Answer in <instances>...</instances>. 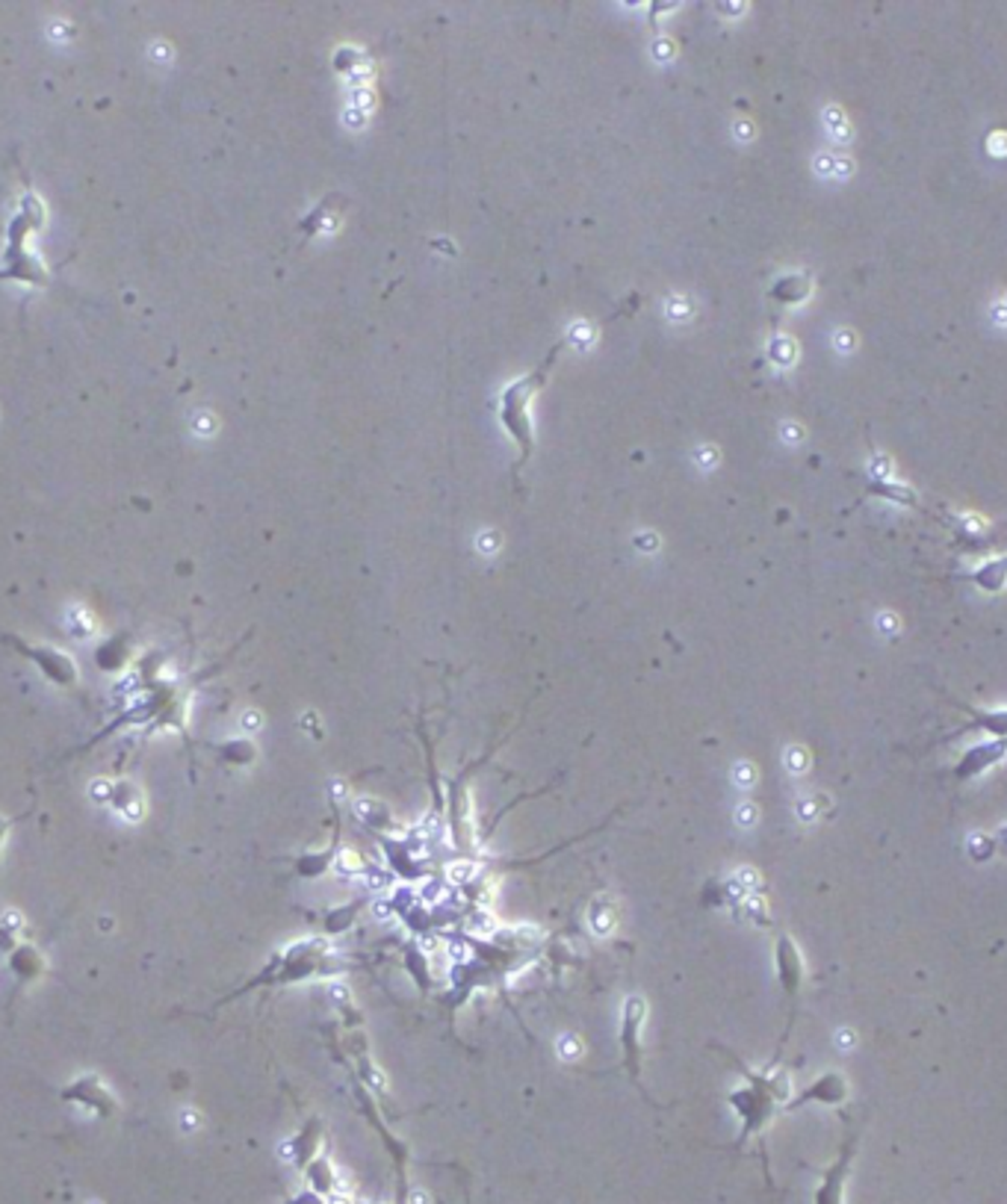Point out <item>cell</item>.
<instances>
[{"label":"cell","mask_w":1007,"mask_h":1204,"mask_svg":"<svg viewBox=\"0 0 1007 1204\" xmlns=\"http://www.w3.org/2000/svg\"><path fill=\"white\" fill-rule=\"evenodd\" d=\"M414 1202H417V1204H426V1196H423V1193H414Z\"/></svg>","instance_id":"ac0fdd59"},{"label":"cell","mask_w":1007,"mask_h":1204,"mask_svg":"<svg viewBox=\"0 0 1007 1204\" xmlns=\"http://www.w3.org/2000/svg\"><path fill=\"white\" fill-rule=\"evenodd\" d=\"M580 1051H582V1048H580V1042H577L574 1036H562V1039H559V1057H562V1060H577Z\"/></svg>","instance_id":"30bf717a"},{"label":"cell","mask_w":1007,"mask_h":1204,"mask_svg":"<svg viewBox=\"0 0 1007 1204\" xmlns=\"http://www.w3.org/2000/svg\"><path fill=\"white\" fill-rule=\"evenodd\" d=\"M845 1095H848V1084H845V1078H839V1075H824L821 1081H815L813 1084V1090L801 1098V1101H810V1098H815V1101H827V1104H842L845 1101Z\"/></svg>","instance_id":"9c48e42d"},{"label":"cell","mask_w":1007,"mask_h":1204,"mask_svg":"<svg viewBox=\"0 0 1007 1204\" xmlns=\"http://www.w3.org/2000/svg\"><path fill=\"white\" fill-rule=\"evenodd\" d=\"M9 833H12V821H9V818H0V857H3V848H6Z\"/></svg>","instance_id":"7c38bea8"},{"label":"cell","mask_w":1007,"mask_h":1204,"mask_svg":"<svg viewBox=\"0 0 1007 1204\" xmlns=\"http://www.w3.org/2000/svg\"><path fill=\"white\" fill-rule=\"evenodd\" d=\"M44 228V207L33 192H24L15 216L6 228V243L0 255V284L18 281L27 287H44L47 269L33 252V237Z\"/></svg>","instance_id":"6da1fadb"},{"label":"cell","mask_w":1007,"mask_h":1204,"mask_svg":"<svg viewBox=\"0 0 1007 1204\" xmlns=\"http://www.w3.org/2000/svg\"><path fill=\"white\" fill-rule=\"evenodd\" d=\"M59 1098L68 1101V1104H77V1107H83V1110L101 1116V1119H113V1116L118 1113V1107H121L118 1098H116V1092H113L98 1075H92V1072H83V1075L71 1078V1081L59 1090Z\"/></svg>","instance_id":"3957f363"},{"label":"cell","mask_w":1007,"mask_h":1204,"mask_svg":"<svg viewBox=\"0 0 1007 1204\" xmlns=\"http://www.w3.org/2000/svg\"><path fill=\"white\" fill-rule=\"evenodd\" d=\"M851 1158H854V1140H851V1146L842 1152L839 1164L830 1169V1175H827L824 1187H821V1190H818V1196H815V1204H842V1184H845V1175H848Z\"/></svg>","instance_id":"8992f818"},{"label":"cell","mask_w":1007,"mask_h":1204,"mask_svg":"<svg viewBox=\"0 0 1007 1204\" xmlns=\"http://www.w3.org/2000/svg\"><path fill=\"white\" fill-rule=\"evenodd\" d=\"M449 953H452V956H461V959H467V956H470V950H467L464 944H452V947H449Z\"/></svg>","instance_id":"5bb4252c"},{"label":"cell","mask_w":1007,"mask_h":1204,"mask_svg":"<svg viewBox=\"0 0 1007 1204\" xmlns=\"http://www.w3.org/2000/svg\"><path fill=\"white\" fill-rule=\"evenodd\" d=\"M6 968H9L15 986L24 989V986L39 983V980L47 974V956H44L33 941H24V939H21L18 944H12V947L6 950Z\"/></svg>","instance_id":"277c9868"},{"label":"cell","mask_w":1007,"mask_h":1204,"mask_svg":"<svg viewBox=\"0 0 1007 1204\" xmlns=\"http://www.w3.org/2000/svg\"><path fill=\"white\" fill-rule=\"evenodd\" d=\"M375 915H381V918H384V915H387V906H384V903H378V906H375Z\"/></svg>","instance_id":"e0dca14e"},{"label":"cell","mask_w":1007,"mask_h":1204,"mask_svg":"<svg viewBox=\"0 0 1007 1204\" xmlns=\"http://www.w3.org/2000/svg\"><path fill=\"white\" fill-rule=\"evenodd\" d=\"M967 715H972L969 729H984L990 732V738L1007 741V709H996V712H978L972 706H964Z\"/></svg>","instance_id":"ba28073f"},{"label":"cell","mask_w":1007,"mask_h":1204,"mask_svg":"<svg viewBox=\"0 0 1007 1204\" xmlns=\"http://www.w3.org/2000/svg\"><path fill=\"white\" fill-rule=\"evenodd\" d=\"M750 818H753V809H750V806L738 809V821H750Z\"/></svg>","instance_id":"2e32d148"},{"label":"cell","mask_w":1007,"mask_h":1204,"mask_svg":"<svg viewBox=\"0 0 1007 1204\" xmlns=\"http://www.w3.org/2000/svg\"><path fill=\"white\" fill-rule=\"evenodd\" d=\"M792 765H795V768H804V753L792 750Z\"/></svg>","instance_id":"9a60e30c"},{"label":"cell","mask_w":1007,"mask_h":1204,"mask_svg":"<svg viewBox=\"0 0 1007 1204\" xmlns=\"http://www.w3.org/2000/svg\"><path fill=\"white\" fill-rule=\"evenodd\" d=\"M969 579H972L981 591H987V594H1002L1007 588V556L1005 559H993V562L981 564L978 570L969 573Z\"/></svg>","instance_id":"52a82bcc"},{"label":"cell","mask_w":1007,"mask_h":1204,"mask_svg":"<svg viewBox=\"0 0 1007 1204\" xmlns=\"http://www.w3.org/2000/svg\"><path fill=\"white\" fill-rule=\"evenodd\" d=\"M3 640H6L18 655H24L50 685H56V688H62V691L80 688V667H77L74 655H68V652H62V649H56V646H47V643H27V640H18L15 635H3Z\"/></svg>","instance_id":"7a4b0ae2"},{"label":"cell","mask_w":1007,"mask_h":1204,"mask_svg":"<svg viewBox=\"0 0 1007 1204\" xmlns=\"http://www.w3.org/2000/svg\"><path fill=\"white\" fill-rule=\"evenodd\" d=\"M1005 756H1007V741H999V738H990V741L972 744L969 750H964L961 762L955 765V780H961V783L978 780L981 774H987L990 768H996V765H999Z\"/></svg>","instance_id":"5b68a950"},{"label":"cell","mask_w":1007,"mask_h":1204,"mask_svg":"<svg viewBox=\"0 0 1007 1204\" xmlns=\"http://www.w3.org/2000/svg\"><path fill=\"white\" fill-rule=\"evenodd\" d=\"M473 865H449V880L452 883H464V880H470L473 877Z\"/></svg>","instance_id":"8fae6325"},{"label":"cell","mask_w":1007,"mask_h":1204,"mask_svg":"<svg viewBox=\"0 0 1007 1204\" xmlns=\"http://www.w3.org/2000/svg\"><path fill=\"white\" fill-rule=\"evenodd\" d=\"M736 777H738L736 783L747 786V783H750V780H747V777H750V768H747V765H738V768H736Z\"/></svg>","instance_id":"4fadbf2b"}]
</instances>
